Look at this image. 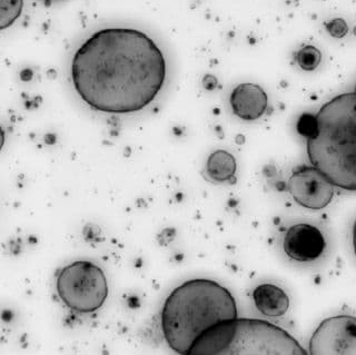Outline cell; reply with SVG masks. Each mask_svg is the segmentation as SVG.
Here are the masks:
<instances>
[{"label":"cell","instance_id":"1","mask_svg":"<svg viewBox=\"0 0 356 355\" xmlns=\"http://www.w3.org/2000/svg\"><path fill=\"white\" fill-rule=\"evenodd\" d=\"M167 64L159 45L133 28H105L78 48L72 79L79 97L105 114H133L164 87Z\"/></svg>","mask_w":356,"mask_h":355},{"label":"cell","instance_id":"2","mask_svg":"<svg viewBox=\"0 0 356 355\" xmlns=\"http://www.w3.org/2000/svg\"><path fill=\"white\" fill-rule=\"evenodd\" d=\"M298 131L312 166L335 187L356 191V93L337 95L316 114L302 115Z\"/></svg>","mask_w":356,"mask_h":355},{"label":"cell","instance_id":"3","mask_svg":"<svg viewBox=\"0 0 356 355\" xmlns=\"http://www.w3.org/2000/svg\"><path fill=\"white\" fill-rule=\"evenodd\" d=\"M237 315L236 301L226 287L213 280L194 278L167 297L161 308V331L174 352L186 355L206 331Z\"/></svg>","mask_w":356,"mask_h":355},{"label":"cell","instance_id":"4","mask_svg":"<svg viewBox=\"0 0 356 355\" xmlns=\"http://www.w3.org/2000/svg\"><path fill=\"white\" fill-rule=\"evenodd\" d=\"M186 355H309L287 331L264 320L237 319L206 331Z\"/></svg>","mask_w":356,"mask_h":355},{"label":"cell","instance_id":"5","mask_svg":"<svg viewBox=\"0 0 356 355\" xmlns=\"http://www.w3.org/2000/svg\"><path fill=\"white\" fill-rule=\"evenodd\" d=\"M56 290L67 308L81 314L94 313L108 297L105 273L89 261H76L59 271Z\"/></svg>","mask_w":356,"mask_h":355},{"label":"cell","instance_id":"6","mask_svg":"<svg viewBox=\"0 0 356 355\" xmlns=\"http://www.w3.org/2000/svg\"><path fill=\"white\" fill-rule=\"evenodd\" d=\"M309 355H356V317L324 320L309 340Z\"/></svg>","mask_w":356,"mask_h":355},{"label":"cell","instance_id":"7","mask_svg":"<svg viewBox=\"0 0 356 355\" xmlns=\"http://www.w3.org/2000/svg\"><path fill=\"white\" fill-rule=\"evenodd\" d=\"M287 191L296 204L320 211L333 200L334 185L314 166H298L287 180Z\"/></svg>","mask_w":356,"mask_h":355},{"label":"cell","instance_id":"8","mask_svg":"<svg viewBox=\"0 0 356 355\" xmlns=\"http://www.w3.org/2000/svg\"><path fill=\"white\" fill-rule=\"evenodd\" d=\"M284 252L293 261L309 263L321 258L326 248L322 230L309 223H298L286 230L283 241Z\"/></svg>","mask_w":356,"mask_h":355},{"label":"cell","instance_id":"9","mask_svg":"<svg viewBox=\"0 0 356 355\" xmlns=\"http://www.w3.org/2000/svg\"><path fill=\"white\" fill-rule=\"evenodd\" d=\"M232 111L243 120H256L265 114L268 97L264 89L255 84H241L233 89L229 98Z\"/></svg>","mask_w":356,"mask_h":355},{"label":"cell","instance_id":"10","mask_svg":"<svg viewBox=\"0 0 356 355\" xmlns=\"http://www.w3.org/2000/svg\"><path fill=\"white\" fill-rule=\"evenodd\" d=\"M253 300L259 313L268 317H281L289 308V295L274 284H261L253 291Z\"/></svg>","mask_w":356,"mask_h":355},{"label":"cell","instance_id":"11","mask_svg":"<svg viewBox=\"0 0 356 355\" xmlns=\"http://www.w3.org/2000/svg\"><path fill=\"white\" fill-rule=\"evenodd\" d=\"M236 161L231 153L218 150L209 155L206 163V172L211 180L226 182L234 178L236 173Z\"/></svg>","mask_w":356,"mask_h":355},{"label":"cell","instance_id":"12","mask_svg":"<svg viewBox=\"0 0 356 355\" xmlns=\"http://www.w3.org/2000/svg\"><path fill=\"white\" fill-rule=\"evenodd\" d=\"M24 0H0V31L10 27L22 15Z\"/></svg>","mask_w":356,"mask_h":355},{"label":"cell","instance_id":"13","mask_svg":"<svg viewBox=\"0 0 356 355\" xmlns=\"http://www.w3.org/2000/svg\"><path fill=\"white\" fill-rule=\"evenodd\" d=\"M295 59L302 70L312 72L320 66L322 54L314 46H306V47L298 50V54L295 56Z\"/></svg>","mask_w":356,"mask_h":355},{"label":"cell","instance_id":"14","mask_svg":"<svg viewBox=\"0 0 356 355\" xmlns=\"http://www.w3.org/2000/svg\"><path fill=\"white\" fill-rule=\"evenodd\" d=\"M326 29L334 38H343L348 33V26L345 20L337 18L326 24Z\"/></svg>","mask_w":356,"mask_h":355},{"label":"cell","instance_id":"15","mask_svg":"<svg viewBox=\"0 0 356 355\" xmlns=\"http://www.w3.org/2000/svg\"><path fill=\"white\" fill-rule=\"evenodd\" d=\"M216 79H215L213 76L209 75L206 76L205 78H204V86L206 87V88L209 89H214L215 87H216Z\"/></svg>","mask_w":356,"mask_h":355},{"label":"cell","instance_id":"16","mask_svg":"<svg viewBox=\"0 0 356 355\" xmlns=\"http://www.w3.org/2000/svg\"><path fill=\"white\" fill-rule=\"evenodd\" d=\"M352 245H353L354 254L356 256V221L352 228Z\"/></svg>","mask_w":356,"mask_h":355},{"label":"cell","instance_id":"17","mask_svg":"<svg viewBox=\"0 0 356 355\" xmlns=\"http://www.w3.org/2000/svg\"><path fill=\"white\" fill-rule=\"evenodd\" d=\"M3 144H5V132L0 126V150H3Z\"/></svg>","mask_w":356,"mask_h":355},{"label":"cell","instance_id":"18","mask_svg":"<svg viewBox=\"0 0 356 355\" xmlns=\"http://www.w3.org/2000/svg\"><path fill=\"white\" fill-rule=\"evenodd\" d=\"M48 1H51V0H48Z\"/></svg>","mask_w":356,"mask_h":355},{"label":"cell","instance_id":"19","mask_svg":"<svg viewBox=\"0 0 356 355\" xmlns=\"http://www.w3.org/2000/svg\"><path fill=\"white\" fill-rule=\"evenodd\" d=\"M355 93H356V87H355Z\"/></svg>","mask_w":356,"mask_h":355}]
</instances>
